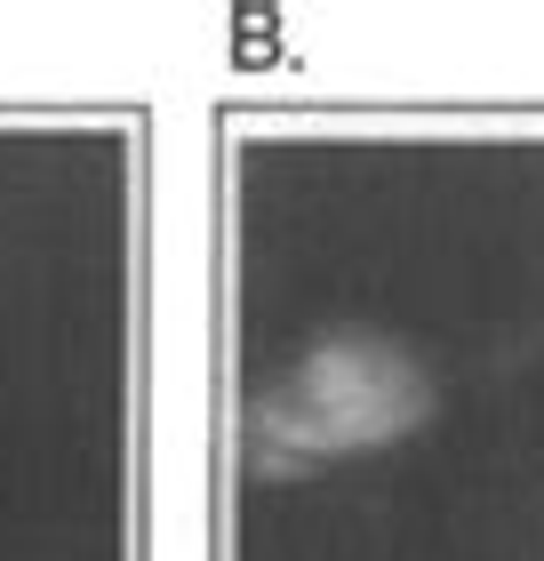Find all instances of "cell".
Here are the masks:
<instances>
[{
  "instance_id": "1",
  "label": "cell",
  "mask_w": 544,
  "mask_h": 561,
  "mask_svg": "<svg viewBox=\"0 0 544 561\" xmlns=\"http://www.w3.org/2000/svg\"><path fill=\"white\" fill-rule=\"evenodd\" d=\"M432 410V377L408 362L393 337L345 329L321 337L313 353H297L241 417V457L248 473H304L328 457L401 442L408 425H425Z\"/></svg>"
}]
</instances>
